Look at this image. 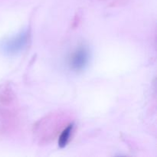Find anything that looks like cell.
<instances>
[{
  "label": "cell",
  "instance_id": "1",
  "mask_svg": "<svg viewBox=\"0 0 157 157\" xmlns=\"http://www.w3.org/2000/svg\"><path fill=\"white\" fill-rule=\"evenodd\" d=\"M67 115L61 113H52L38 121L35 126V133L39 140L48 141L54 140L64 125H67Z\"/></svg>",
  "mask_w": 157,
  "mask_h": 157
},
{
  "label": "cell",
  "instance_id": "2",
  "mask_svg": "<svg viewBox=\"0 0 157 157\" xmlns=\"http://www.w3.org/2000/svg\"><path fill=\"white\" fill-rule=\"evenodd\" d=\"M31 38V29L28 28L17 35L6 38L0 44L2 52L8 55H15L27 48Z\"/></svg>",
  "mask_w": 157,
  "mask_h": 157
},
{
  "label": "cell",
  "instance_id": "3",
  "mask_svg": "<svg viewBox=\"0 0 157 157\" xmlns=\"http://www.w3.org/2000/svg\"><path fill=\"white\" fill-rule=\"evenodd\" d=\"M90 58L89 49L84 45L80 46L71 55L69 60V66L74 71H81L88 65Z\"/></svg>",
  "mask_w": 157,
  "mask_h": 157
},
{
  "label": "cell",
  "instance_id": "4",
  "mask_svg": "<svg viewBox=\"0 0 157 157\" xmlns=\"http://www.w3.org/2000/svg\"><path fill=\"white\" fill-rule=\"evenodd\" d=\"M74 128H75V124H74V123L70 122L61 130V132L60 133L59 139H58V146L61 148L65 147L67 145V144L70 141L71 137Z\"/></svg>",
  "mask_w": 157,
  "mask_h": 157
}]
</instances>
